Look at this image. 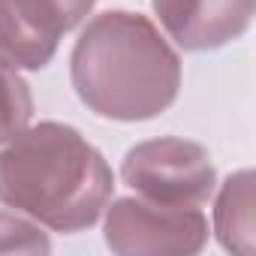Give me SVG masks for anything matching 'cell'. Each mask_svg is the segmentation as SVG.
<instances>
[{
	"instance_id": "1",
	"label": "cell",
	"mask_w": 256,
	"mask_h": 256,
	"mask_svg": "<svg viewBox=\"0 0 256 256\" xmlns=\"http://www.w3.org/2000/svg\"><path fill=\"white\" fill-rule=\"evenodd\" d=\"M70 76L78 100L100 118L151 120L181 88V58L139 12H102L76 40Z\"/></svg>"
},
{
	"instance_id": "2",
	"label": "cell",
	"mask_w": 256,
	"mask_h": 256,
	"mask_svg": "<svg viewBox=\"0 0 256 256\" xmlns=\"http://www.w3.org/2000/svg\"><path fill=\"white\" fill-rule=\"evenodd\" d=\"M114 178L102 154L76 126L42 120L0 151V202L58 232L94 226Z\"/></svg>"
},
{
	"instance_id": "3",
	"label": "cell",
	"mask_w": 256,
	"mask_h": 256,
	"mask_svg": "<svg viewBox=\"0 0 256 256\" xmlns=\"http://www.w3.org/2000/svg\"><path fill=\"white\" fill-rule=\"evenodd\" d=\"M120 175L142 199L172 208L205 205L217 184L211 154L196 142L172 136L130 148L124 157Z\"/></svg>"
},
{
	"instance_id": "4",
	"label": "cell",
	"mask_w": 256,
	"mask_h": 256,
	"mask_svg": "<svg viewBox=\"0 0 256 256\" xmlns=\"http://www.w3.org/2000/svg\"><path fill=\"white\" fill-rule=\"evenodd\" d=\"M208 241V220L199 208H172L148 199H118L106 214V244L126 256L196 253Z\"/></svg>"
},
{
	"instance_id": "5",
	"label": "cell",
	"mask_w": 256,
	"mask_h": 256,
	"mask_svg": "<svg viewBox=\"0 0 256 256\" xmlns=\"http://www.w3.org/2000/svg\"><path fill=\"white\" fill-rule=\"evenodd\" d=\"M96 0H0V58L42 70L64 34L78 28Z\"/></svg>"
},
{
	"instance_id": "6",
	"label": "cell",
	"mask_w": 256,
	"mask_h": 256,
	"mask_svg": "<svg viewBox=\"0 0 256 256\" xmlns=\"http://www.w3.org/2000/svg\"><path fill=\"white\" fill-rule=\"evenodd\" d=\"M253 4L256 0H154V12L184 52H214L250 28Z\"/></svg>"
},
{
	"instance_id": "7",
	"label": "cell",
	"mask_w": 256,
	"mask_h": 256,
	"mask_svg": "<svg viewBox=\"0 0 256 256\" xmlns=\"http://www.w3.org/2000/svg\"><path fill=\"white\" fill-rule=\"evenodd\" d=\"M214 229L226 250L241 256L256 250V193L250 169L226 178L214 208Z\"/></svg>"
},
{
	"instance_id": "8",
	"label": "cell",
	"mask_w": 256,
	"mask_h": 256,
	"mask_svg": "<svg viewBox=\"0 0 256 256\" xmlns=\"http://www.w3.org/2000/svg\"><path fill=\"white\" fill-rule=\"evenodd\" d=\"M34 114V96L28 82L18 76V66L0 58V145L12 142Z\"/></svg>"
},
{
	"instance_id": "9",
	"label": "cell",
	"mask_w": 256,
	"mask_h": 256,
	"mask_svg": "<svg viewBox=\"0 0 256 256\" xmlns=\"http://www.w3.org/2000/svg\"><path fill=\"white\" fill-rule=\"evenodd\" d=\"M46 253L48 238L28 220L0 214V253Z\"/></svg>"
}]
</instances>
